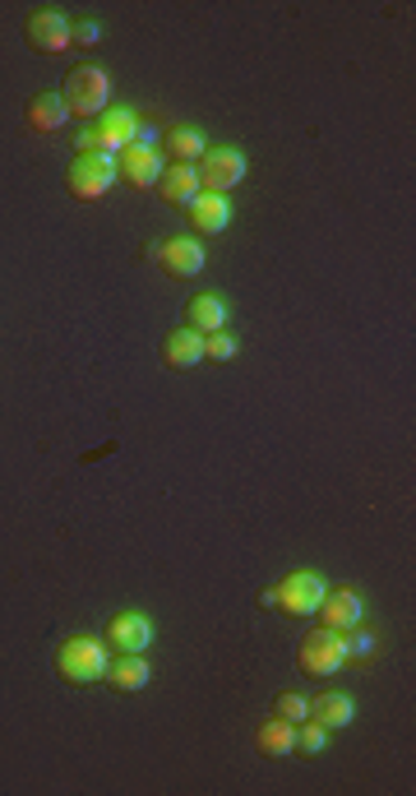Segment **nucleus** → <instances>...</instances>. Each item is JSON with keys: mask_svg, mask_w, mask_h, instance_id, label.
Returning <instances> with one entry per match:
<instances>
[{"mask_svg": "<svg viewBox=\"0 0 416 796\" xmlns=\"http://www.w3.org/2000/svg\"><path fill=\"white\" fill-rule=\"evenodd\" d=\"M56 666H61V676L70 685H93V681L107 676V644L93 639V634H74V639L61 644Z\"/></svg>", "mask_w": 416, "mask_h": 796, "instance_id": "f257e3e1", "label": "nucleus"}, {"mask_svg": "<svg viewBox=\"0 0 416 796\" xmlns=\"http://www.w3.org/2000/svg\"><path fill=\"white\" fill-rule=\"evenodd\" d=\"M61 97H65V107L74 116H102V112H107V102H112L107 70H102V65H74Z\"/></svg>", "mask_w": 416, "mask_h": 796, "instance_id": "f03ea898", "label": "nucleus"}, {"mask_svg": "<svg viewBox=\"0 0 416 796\" xmlns=\"http://www.w3.org/2000/svg\"><path fill=\"white\" fill-rule=\"evenodd\" d=\"M301 672H310V676H333V672H343L347 666V634L343 630H329V626H320V630H310L305 639H301Z\"/></svg>", "mask_w": 416, "mask_h": 796, "instance_id": "7ed1b4c3", "label": "nucleus"}, {"mask_svg": "<svg viewBox=\"0 0 416 796\" xmlns=\"http://www.w3.org/2000/svg\"><path fill=\"white\" fill-rule=\"evenodd\" d=\"M112 182H121L112 153H80V158L70 163V172H65V186H70L74 199H102L112 190Z\"/></svg>", "mask_w": 416, "mask_h": 796, "instance_id": "20e7f679", "label": "nucleus"}, {"mask_svg": "<svg viewBox=\"0 0 416 796\" xmlns=\"http://www.w3.org/2000/svg\"><path fill=\"white\" fill-rule=\"evenodd\" d=\"M199 172V190L208 195H227V190H237L246 182V153L241 148H204V158L195 163Z\"/></svg>", "mask_w": 416, "mask_h": 796, "instance_id": "39448f33", "label": "nucleus"}, {"mask_svg": "<svg viewBox=\"0 0 416 796\" xmlns=\"http://www.w3.org/2000/svg\"><path fill=\"white\" fill-rule=\"evenodd\" d=\"M324 593H329V583L315 570H297V575H288L273 588V607H282L288 616H297V621H305V616L320 611Z\"/></svg>", "mask_w": 416, "mask_h": 796, "instance_id": "423d86ee", "label": "nucleus"}, {"mask_svg": "<svg viewBox=\"0 0 416 796\" xmlns=\"http://www.w3.org/2000/svg\"><path fill=\"white\" fill-rule=\"evenodd\" d=\"M135 135H139V116L116 107V112H102L97 125L80 144H84V153H112V158H116V153H125L129 144H135Z\"/></svg>", "mask_w": 416, "mask_h": 796, "instance_id": "0eeeda50", "label": "nucleus"}, {"mask_svg": "<svg viewBox=\"0 0 416 796\" xmlns=\"http://www.w3.org/2000/svg\"><path fill=\"white\" fill-rule=\"evenodd\" d=\"M116 176H121V182H129V186H139V190L158 186L163 182V153H158V144H129L116 158Z\"/></svg>", "mask_w": 416, "mask_h": 796, "instance_id": "6e6552de", "label": "nucleus"}, {"mask_svg": "<svg viewBox=\"0 0 416 796\" xmlns=\"http://www.w3.org/2000/svg\"><path fill=\"white\" fill-rule=\"evenodd\" d=\"M70 29L74 23L61 14V10H33L29 14V46L33 51H46V56H56V51H65L70 46Z\"/></svg>", "mask_w": 416, "mask_h": 796, "instance_id": "1a4fd4ad", "label": "nucleus"}, {"mask_svg": "<svg viewBox=\"0 0 416 796\" xmlns=\"http://www.w3.org/2000/svg\"><path fill=\"white\" fill-rule=\"evenodd\" d=\"M153 621L148 616H139V611H121L116 621L107 626V639H112V649L116 653H148L153 649Z\"/></svg>", "mask_w": 416, "mask_h": 796, "instance_id": "9d476101", "label": "nucleus"}, {"mask_svg": "<svg viewBox=\"0 0 416 796\" xmlns=\"http://www.w3.org/2000/svg\"><path fill=\"white\" fill-rule=\"evenodd\" d=\"M158 260H163V269L171 273V278H195L199 269H204V246L195 241V237H171V241H163L158 246Z\"/></svg>", "mask_w": 416, "mask_h": 796, "instance_id": "9b49d317", "label": "nucleus"}, {"mask_svg": "<svg viewBox=\"0 0 416 796\" xmlns=\"http://www.w3.org/2000/svg\"><path fill=\"white\" fill-rule=\"evenodd\" d=\"M305 717H310V723H320L324 732H343V727H352L356 704H352V695H343V690H324V695L310 700Z\"/></svg>", "mask_w": 416, "mask_h": 796, "instance_id": "f8f14e48", "label": "nucleus"}, {"mask_svg": "<svg viewBox=\"0 0 416 796\" xmlns=\"http://www.w3.org/2000/svg\"><path fill=\"white\" fill-rule=\"evenodd\" d=\"M320 621L329 626V630H356L361 626V593L356 588H333V593H324V602H320Z\"/></svg>", "mask_w": 416, "mask_h": 796, "instance_id": "ddd939ff", "label": "nucleus"}, {"mask_svg": "<svg viewBox=\"0 0 416 796\" xmlns=\"http://www.w3.org/2000/svg\"><path fill=\"white\" fill-rule=\"evenodd\" d=\"M107 681L121 690V695H139V690H148V681H153V666L144 653H121L116 662H107Z\"/></svg>", "mask_w": 416, "mask_h": 796, "instance_id": "4468645a", "label": "nucleus"}, {"mask_svg": "<svg viewBox=\"0 0 416 796\" xmlns=\"http://www.w3.org/2000/svg\"><path fill=\"white\" fill-rule=\"evenodd\" d=\"M190 223L199 227V232H227V223H231V199L227 195H208V190H199L190 204Z\"/></svg>", "mask_w": 416, "mask_h": 796, "instance_id": "2eb2a0df", "label": "nucleus"}, {"mask_svg": "<svg viewBox=\"0 0 416 796\" xmlns=\"http://www.w3.org/2000/svg\"><path fill=\"white\" fill-rule=\"evenodd\" d=\"M163 356H167V366H171V371H190V366H199V362H204V333H195L190 324H186V329H176L171 339L163 343Z\"/></svg>", "mask_w": 416, "mask_h": 796, "instance_id": "dca6fc26", "label": "nucleus"}, {"mask_svg": "<svg viewBox=\"0 0 416 796\" xmlns=\"http://www.w3.org/2000/svg\"><path fill=\"white\" fill-rule=\"evenodd\" d=\"M65 121H70V107H65L61 93H38V97L29 102V125H33V131L56 135Z\"/></svg>", "mask_w": 416, "mask_h": 796, "instance_id": "f3484780", "label": "nucleus"}, {"mask_svg": "<svg viewBox=\"0 0 416 796\" xmlns=\"http://www.w3.org/2000/svg\"><path fill=\"white\" fill-rule=\"evenodd\" d=\"M158 195L167 204H190L199 195V172L190 163H176V167H163V182H158Z\"/></svg>", "mask_w": 416, "mask_h": 796, "instance_id": "a211bd4d", "label": "nucleus"}, {"mask_svg": "<svg viewBox=\"0 0 416 796\" xmlns=\"http://www.w3.org/2000/svg\"><path fill=\"white\" fill-rule=\"evenodd\" d=\"M254 746H259V755H264V759H288L292 746H297V727H292V723H282V717H269V723L259 727Z\"/></svg>", "mask_w": 416, "mask_h": 796, "instance_id": "6ab92c4d", "label": "nucleus"}, {"mask_svg": "<svg viewBox=\"0 0 416 796\" xmlns=\"http://www.w3.org/2000/svg\"><path fill=\"white\" fill-rule=\"evenodd\" d=\"M190 329L195 333H218V329H227V301L222 297H195L190 301Z\"/></svg>", "mask_w": 416, "mask_h": 796, "instance_id": "aec40b11", "label": "nucleus"}, {"mask_svg": "<svg viewBox=\"0 0 416 796\" xmlns=\"http://www.w3.org/2000/svg\"><path fill=\"white\" fill-rule=\"evenodd\" d=\"M204 148H208V144H204V135H199V131H186V125L167 135V153H171L176 163H190V167H195V163L204 158Z\"/></svg>", "mask_w": 416, "mask_h": 796, "instance_id": "412c9836", "label": "nucleus"}, {"mask_svg": "<svg viewBox=\"0 0 416 796\" xmlns=\"http://www.w3.org/2000/svg\"><path fill=\"white\" fill-rule=\"evenodd\" d=\"M305 713H310V700L301 695V690H282V695L273 700V717H282V723H305Z\"/></svg>", "mask_w": 416, "mask_h": 796, "instance_id": "4be33fe9", "label": "nucleus"}, {"mask_svg": "<svg viewBox=\"0 0 416 796\" xmlns=\"http://www.w3.org/2000/svg\"><path fill=\"white\" fill-rule=\"evenodd\" d=\"M231 356H237V339L227 329L204 333V362H231Z\"/></svg>", "mask_w": 416, "mask_h": 796, "instance_id": "5701e85b", "label": "nucleus"}, {"mask_svg": "<svg viewBox=\"0 0 416 796\" xmlns=\"http://www.w3.org/2000/svg\"><path fill=\"white\" fill-rule=\"evenodd\" d=\"M324 741H329V732L305 717V723H297V746H292V751H301V755H320V751H324Z\"/></svg>", "mask_w": 416, "mask_h": 796, "instance_id": "b1692460", "label": "nucleus"}, {"mask_svg": "<svg viewBox=\"0 0 416 796\" xmlns=\"http://www.w3.org/2000/svg\"><path fill=\"white\" fill-rule=\"evenodd\" d=\"M375 634H361V626L356 630H347V662H371L375 658Z\"/></svg>", "mask_w": 416, "mask_h": 796, "instance_id": "393cba45", "label": "nucleus"}, {"mask_svg": "<svg viewBox=\"0 0 416 796\" xmlns=\"http://www.w3.org/2000/svg\"><path fill=\"white\" fill-rule=\"evenodd\" d=\"M97 38H102V29H97L93 19H84V23H74V29H70V42H80V46H93Z\"/></svg>", "mask_w": 416, "mask_h": 796, "instance_id": "a878e982", "label": "nucleus"}]
</instances>
